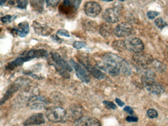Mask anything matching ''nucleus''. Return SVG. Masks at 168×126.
<instances>
[{"instance_id":"nucleus-10","label":"nucleus","mask_w":168,"mask_h":126,"mask_svg":"<svg viewBox=\"0 0 168 126\" xmlns=\"http://www.w3.org/2000/svg\"><path fill=\"white\" fill-rule=\"evenodd\" d=\"M103 17L107 23H116L119 20V10L115 8L106 9L103 13Z\"/></svg>"},{"instance_id":"nucleus-4","label":"nucleus","mask_w":168,"mask_h":126,"mask_svg":"<svg viewBox=\"0 0 168 126\" xmlns=\"http://www.w3.org/2000/svg\"><path fill=\"white\" fill-rule=\"evenodd\" d=\"M49 102L45 97L35 94L29 98L27 105L31 109L41 110L46 109Z\"/></svg>"},{"instance_id":"nucleus-38","label":"nucleus","mask_w":168,"mask_h":126,"mask_svg":"<svg viewBox=\"0 0 168 126\" xmlns=\"http://www.w3.org/2000/svg\"><path fill=\"white\" fill-rule=\"evenodd\" d=\"M124 110L126 111V112H127L128 113L130 114H132L133 113V109H132L130 106H125L124 108Z\"/></svg>"},{"instance_id":"nucleus-14","label":"nucleus","mask_w":168,"mask_h":126,"mask_svg":"<svg viewBox=\"0 0 168 126\" xmlns=\"http://www.w3.org/2000/svg\"><path fill=\"white\" fill-rule=\"evenodd\" d=\"M81 64L91 73V75L96 79L101 80H103L105 78L106 76L103 72L100 71L96 67L92 66L88 62H81Z\"/></svg>"},{"instance_id":"nucleus-28","label":"nucleus","mask_w":168,"mask_h":126,"mask_svg":"<svg viewBox=\"0 0 168 126\" xmlns=\"http://www.w3.org/2000/svg\"><path fill=\"white\" fill-rule=\"evenodd\" d=\"M148 117L151 119L155 118L158 116V112L154 109H149L147 111Z\"/></svg>"},{"instance_id":"nucleus-16","label":"nucleus","mask_w":168,"mask_h":126,"mask_svg":"<svg viewBox=\"0 0 168 126\" xmlns=\"http://www.w3.org/2000/svg\"><path fill=\"white\" fill-rule=\"evenodd\" d=\"M76 123L77 126H101L100 121L95 118L82 117Z\"/></svg>"},{"instance_id":"nucleus-19","label":"nucleus","mask_w":168,"mask_h":126,"mask_svg":"<svg viewBox=\"0 0 168 126\" xmlns=\"http://www.w3.org/2000/svg\"><path fill=\"white\" fill-rule=\"evenodd\" d=\"M155 75L151 71H147L142 77V82L145 87L155 82Z\"/></svg>"},{"instance_id":"nucleus-39","label":"nucleus","mask_w":168,"mask_h":126,"mask_svg":"<svg viewBox=\"0 0 168 126\" xmlns=\"http://www.w3.org/2000/svg\"><path fill=\"white\" fill-rule=\"evenodd\" d=\"M115 102H116V103H118V105L120 106H123L124 105V102H122L121 100H119V98H116L115 99Z\"/></svg>"},{"instance_id":"nucleus-1","label":"nucleus","mask_w":168,"mask_h":126,"mask_svg":"<svg viewBox=\"0 0 168 126\" xmlns=\"http://www.w3.org/2000/svg\"><path fill=\"white\" fill-rule=\"evenodd\" d=\"M123 59L113 53H107L103 58L99 68L103 69L111 76H118L121 72V67Z\"/></svg>"},{"instance_id":"nucleus-18","label":"nucleus","mask_w":168,"mask_h":126,"mask_svg":"<svg viewBox=\"0 0 168 126\" xmlns=\"http://www.w3.org/2000/svg\"><path fill=\"white\" fill-rule=\"evenodd\" d=\"M26 54L30 57L31 59L34 58H39L42 57H47L48 55V53L44 49H32L28 51H25Z\"/></svg>"},{"instance_id":"nucleus-13","label":"nucleus","mask_w":168,"mask_h":126,"mask_svg":"<svg viewBox=\"0 0 168 126\" xmlns=\"http://www.w3.org/2000/svg\"><path fill=\"white\" fill-rule=\"evenodd\" d=\"M44 123L45 119L42 113H36L32 115L27 119L23 124L25 126H29L41 125Z\"/></svg>"},{"instance_id":"nucleus-31","label":"nucleus","mask_w":168,"mask_h":126,"mask_svg":"<svg viewBox=\"0 0 168 126\" xmlns=\"http://www.w3.org/2000/svg\"><path fill=\"white\" fill-rule=\"evenodd\" d=\"M103 103L105 105V106H106V108L108 109H114L116 108V105L112 102L105 101L103 102Z\"/></svg>"},{"instance_id":"nucleus-7","label":"nucleus","mask_w":168,"mask_h":126,"mask_svg":"<svg viewBox=\"0 0 168 126\" xmlns=\"http://www.w3.org/2000/svg\"><path fill=\"white\" fill-rule=\"evenodd\" d=\"M70 65L75 69L76 75L82 82L88 83L90 81V77L86 71L80 64L76 63L75 61L70 59L69 61Z\"/></svg>"},{"instance_id":"nucleus-11","label":"nucleus","mask_w":168,"mask_h":126,"mask_svg":"<svg viewBox=\"0 0 168 126\" xmlns=\"http://www.w3.org/2000/svg\"><path fill=\"white\" fill-rule=\"evenodd\" d=\"M32 27L35 34L41 36H48L52 33L53 29L46 24H41L38 22H33Z\"/></svg>"},{"instance_id":"nucleus-27","label":"nucleus","mask_w":168,"mask_h":126,"mask_svg":"<svg viewBox=\"0 0 168 126\" xmlns=\"http://www.w3.org/2000/svg\"><path fill=\"white\" fill-rule=\"evenodd\" d=\"M16 18V17H14V16H12V15H6L1 18V21L3 23L7 24V23L11 22L13 20H14V18Z\"/></svg>"},{"instance_id":"nucleus-32","label":"nucleus","mask_w":168,"mask_h":126,"mask_svg":"<svg viewBox=\"0 0 168 126\" xmlns=\"http://www.w3.org/2000/svg\"><path fill=\"white\" fill-rule=\"evenodd\" d=\"M83 0H70L71 5L75 9H78L80 7Z\"/></svg>"},{"instance_id":"nucleus-34","label":"nucleus","mask_w":168,"mask_h":126,"mask_svg":"<svg viewBox=\"0 0 168 126\" xmlns=\"http://www.w3.org/2000/svg\"><path fill=\"white\" fill-rule=\"evenodd\" d=\"M154 67L156 69H158L159 72L164 71L165 69L164 65L162 64V63L159 62H156V63H154Z\"/></svg>"},{"instance_id":"nucleus-43","label":"nucleus","mask_w":168,"mask_h":126,"mask_svg":"<svg viewBox=\"0 0 168 126\" xmlns=\"http://www.w3.org/2000/svg\"><path fill=\"white\" fill-rule=\"evenodd\" d=\"M118 1H121V2H124V0H118Z\"/></svg>"},{"instance_id":"nucleus-24","label":"nucleus","mask_w":168,"mask_h":126,"mask_svg":"<svg viewBox=\"0 0 168 126\" xmlns=\"http://www.w3.org/2000/svg\"><path fill=\"white\" fill-rule=\"evenodd\" d=\"M9 4L16 8L25 9L28 5V0H9Z\"/></svg>"},{"instance_id":"nucleus-37","label":"nucleus","mask_w":168,"mask_h":126,"mask_svg":"<svg viewBox=\"0 0 168 126\" xmlns=\"http://www.w3.org/2000/svg\"><path fill=\"white\" fill-rule=\"evenodd\" d=\"M126 120L129 122H136L138 120V119L134 116H129L127 117Z\"/></svg>"},{"instance_id":"nucleus-15","label":"nucleus","mask_w":168,"mask_h":126,"mask_svg":"<svg viewBox=\"0 0 168 126\" xmlns=\"http://www.w3.org/2000/svg\"><path fill=\"white\" fill-rule=\"evenodd\" d=\"M23 80H22V79L18 80L15 83L13 84L12 86L9 88L6 93L4 95V97L2 98L1 101V105L5 102L6 100H8L15 92H17L18 90L21 88V86L22 85V83H23Z\"/></svg>"},{"instance_id":"nucleus-26","label":"nucleus","mask_w":168,"mask_h":126,"mask_svg":"<svg viewBox=\"0 0 168 126\" xmlns=\"http://www.w3.org/2000/svg\"><path fill=\"white\" fill-rule=\"evenodd\" d=\"M155 24L158 27V28L160 29H163V28L165 27L167 25V24L166 23L164 20H163L162 18L159 17L157 18L155 20Z\"/></svg>"},{"instance_id":"nucleus-42","label":"nucleus","mask_w":168,"mask_h":126,"mask_svg":"<svg viewBox=\"0 0 168 126\" xmlns=\"http://www.w3.org/2000/svg\"><path fill=\"white\" fill-rule=\"evenodd\" d=\"M103 1L106 2H110L113 1V0H101Z\"/></svg>"},{"instance_id":"nucleus-17","label":"nucleus","mask_w":168,"mask_h":126,"mask_svg":"<svg viewBox=\"0 0 168 126\" xmlns=\"http://www.w3.org/2000/svg\"><path fill=\"white\" fill-rule=\"evenodd\" d=\"M147 90L151 92V93L156 96H159L164 92V87L158 83L155 82L145 87Z\"/></svg>"},{"instance_id":"nucleus-6","label":"nucleus","mask_w":168,"mask_h":126,"mask_svg":"<svg viewBox=\"0 0 168 126\" xmlns=\"http://www.w3.org/2000/svg\"><path fill=\"white\" fill-rule=\"evenodd\" d=\"M134 62L141 66H147L151 64L154 61V59L151 55L143 52H136L133 55Z\"/></svg>"},{"instance_id":"nucleus-5","label":"nucleus","mask_w":168,"mask_h":126,"mask_svg":"<svg viewBox=\"0 0 168 126\" xmlns=\"http://www.w3.org/2000/svg\"><path fill=\"white\" fill-rule=\"evenodd\" d=\"M66 111L67 121L71 122H77L84 116L83 107L77 104L71 105Z\"/></svg>"},{"instance_id":"nucleus-30","label":"nucleus","mask_w":168,"mask_h":126,"mask_svg":"<svg viewBox=\"0 0 168 126\" xmlns=\"http://www.w3.org/2000/svg\"><path fill=\"white\" fill-rule=\"evenodd\" d=\"M57 34L64 37H70V33L65 29H60L57 31Z\"/></svg>"},{"instance_id":"nucleus-22","label":"nucleus","mask_w":168,"mask_h":126,"mask_svg":"<svg viewBox=\"0 0 168 126\" xmlns=\"http://www.w3.org/2000/svg\"><path fill=\"white\" fill-rule=\"evenodd\" d=\"M112 32L111 26L108 23H103L99 28L100 34L104 37H107L110 35Z\"/></svg>"},{"instance_id":"nucleus-9","label":"nucleus","mask_w":168,"mask_h":126,"mask_svg":"<svg viewBox=\"0 0 168 126\" xmlns=\"http://www.w3.org/2000/svg\"><path fill=\"white\" fill-rule=\"evenodd\" d=\"M84 10L88 17H95L101 12L102 8L96 2H88L85 5Z\"/></svg>"},{"instance_id":"nucleus-25","label":"nucleus","mask_w":168,"mask_h":126,"mask_svg":"<svg viewBox=\"0 0 168 126\" xmlns=\"http://www.w3.org/2000/svg\"><path fill=\"white\" fill-rule=\"evenodd\" d=\"M121 72L126 76H131L132 73L131 68L126 61L123 60L121 67Z\"/></svg>"},{"instance_id":"nucleus-35","label":"nucleus","mask_w":168,"mask_h":126,"mask_svg":"<svg viewBox=\"0 0 168 126\" xmlns=\"http://www.w3.org/2000/svg\"><path fill=\"white\" fill-rule=\"evenodd\" d=\"M159 13L154 11H149L147 13V17L150 19H153L159 14Z\"/></svg>"},{"instance_id":"nucleus-36","label":"nucleus","mask_w":168,"mask_h":126,"mask_svg":"<svg viewBox=\"0 0 168 126\" xmlns=\"http://www.w3.org/2000/svg\"><path fill=\"white\" fill-rule=\"evenodd\" d=\"M51 39L54 42H55V43H59V44H61L62 42H63L62 39H61V38H59V37H58V35H56L54 34L51 35Z\"/></svg>"},{"instance_id":"nucleus-3","label":"nucleus","mask_w":168,"mask_h":126,"mask_svg":"<svg viewBox=\"0 0 168 126\" xmlns=\"http://www.w3.org/2000/svg\"><path fill=\"white\" fill-rule=\"evenodd\" d=\"M47 118L53 123H65L67 121V111L60 106H50L46 111Z\"/></svg>"},{"instance_id":"nucleus-23","label":"nucleus","mask_w":168,"mask_h":126,"mask_svg":"<svg viewBox=\"0 0 168 126\" xmlns=\"http://www.w3.org/2000/svg\"><path fill=\"white\" fill-rule=\"evenodd\" d=\"M111 46L114 50L119 52L124 51L127 49L126 44L123 40H114L112 43Z\"/></svg>"},{"instance_id":"nucleus-40","label":"nucleus","mask_w":168,"mask_h":126,"mask_svg":"<svg viewBox=\"0 0 168 126\" xmlns=\"http://www.w3.org/2000/svg\"><path fill=\"white\" fill-rule=\"evenodd\" d=\"M64 5L65 6H70L71 5L70 0H64Z\"/></svg>"},{"instance_id":"nucleus-33","label":"nucleus","mask_w":168,"mask_h":126,"mask_svg":"<svg viewBox=\"0 0 168 126\" xmlns=\"http://www.w3.org/2000/svg\"><path fill=\"white\" fill-rule=\"evenodd\" d=\"M46 3L48 6L55 7L59 3L60 0H46Z\"/></svg>"},{"instance_id":"nucleus-8","label":"nucleus","mask_w":168,"mask_h":126,"mask_svg":"<svg viewBox=\"0 0 168 126\" xmlns=\"http://www.w3.org/2000/svg\"><path fill=\"white\" fill-rule=\"evenodd\" d=\"M133 31V26L128 22H123L116 27L114 33L118 37H126L130 35Z\"/></svg>"},{"instance_id":"nucleus-2","label":"nucleus","mask_w":168,"mask_h":126,"mask_svg":"<svg viewBox=\"0 0 168 126\" xmlns=\"http://www.w3.org/2000/svg\"><path fill=\"white\" fill-rule=\"evenodd\" d=\"M51 56L53 63H54L55 68L57 72L65 78H69V72L73 71L72 67L70 64L67 63L57 52H52L51 53Z\"/></svg>"},{"instance_id":"nucleus-20","label":"nucleus","mask_w":168,"mask_h":126,"mask_svg":"<svg viewBox=\"0 0 168 126\" xmlns=\"http://www.w3.org/2000/svg\"><path fill=\"white\" fill-rule=\"evenodd\" d=\"M17 28L18 35L21 38L26 37L30 31L29 23L27 21L22 22L19 23Z\"/></svg>"},{"instance_id":"nucleus-29","label":"nucleus","mask_w":168,"mask_h":126,"mask_svg":"<svg viewBox=\"0 0 168 126\" xmlns=\"http://www.w3.org/2000/svg\"><path fill=\"white\" fill-rule=\"evenodd\" d=\"M86 46V43L84 42L81 41H76L73 43L74 48L77 49H80L84 48Z\"/></svg>"},{"instance_id":"nucleus-21","label":"nucleus","mask_w":168,"mask_h":126,"mask_svg":"<svg viewBox=\"0 0 168 126\" xmlns=\"http://www.w3.org/2000/svg\"><path fill=\"white\" fill-rule=\"evenodd\" d=\"M31 6L36 12L42 13L44 9V0H30Z\"/></svg>"},{"instance_id":"nucleus-12","label":"nucleus","mask_w":168,"mask_h":126,"mask_svg":"<svg viewBox=\"0 0 168 126\" xmlns=\"http://www.w3.org/2000/svg\"><path fill=\"white\" fill-rule=\"evenodd\" d=\"M126 44L127 48L135 53L142 51L144 48L143 42L139 38H133L130 39Z\"/></svg>"},{"instance_id":"nucleus-41","label":"nucleus","mask_w":168,"mask_h":126,"mask_svg":"<svg viewBox=\"0 0 168 126\" xmlns=\"http://www.w3.org/2000/svg\"><path fill=\"white\" fill-rule=\"evenodd\" d=\"M8 0H0V4H1V6L4 5L5 4V3H6Z\"/></svg>"}]
</instances>
